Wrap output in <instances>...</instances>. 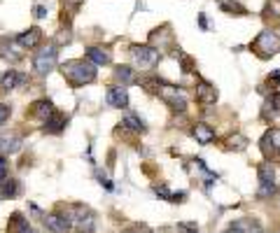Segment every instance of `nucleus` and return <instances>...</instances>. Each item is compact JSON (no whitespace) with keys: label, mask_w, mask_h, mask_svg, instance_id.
I'll return each instance as SVG.
<instances>
[{"label":"nucleus","mask_w":280,"mask_h":233,"mask_svg":"<svg viewBox=\"0 0 280 233\" xmlns=\"http://www.w3.org/2000/svg\"><path fill=\"white\" fill-rule=\"evenodd\" d=\"M96 68L91 61H84V59H72V61H66L61 63V75L66 77L68 84H72V86H84V84H91L96 82V77H98V72H96Z\"/></svg>","instance_id":"nucleus-1"},{"label":"nucleus","mask_w":280,"mask_h":233,"mask_svg":"<svg viewBox=\"0 0 280 233\" xmlns=\"http://www.w3.org/2000/svg\"><path fill=\"white\" fill-rule=\"evenodd\" d=\"M250 51H254V56L262 59V61H269L280 51V35L273 33V31H262L250 42Z\"/></svg>","instance_id":"nucleus-2"},{"label":"nucleus","mask_w":280,"mask_h":233,"mask_svg":"<svg viewBox=\"0 0 280 233\" xmlns=\"http://www.w3.org/2000/svg\"><path fill=\"white\" fill-rule=\"evenodd\" d=\"M59 66V45H47L44 49H40L33 59V70L40 77L49 75L54 68Z\"/></svg>","instance_id":"nucleus-3"},{"label":"nucleus","mask_w":280,"mask_h":233,"mask_svg":"<svg viewBox=\"0 0 280 233\" xmlns=\"http://www.w3.org/2000/svg\"><path fill=\"white\" fill-rule=\"evenodd\" d=\"M131 59L138 68H154L161 61V51L152 45H131Z\"/></svg>","instance_id":"nucleus-4"},{"label":"nucleus","mask_w":280,"mask_h":233,"mask_svg":"<svg viewBox=\"0 0 280 233\" xmlns=\"http://www.w3.org/2000/svg\"><path fill=\"white\" fill-rule=\"evenodd\" d=\"M157 96H159V98L164 100V103L173 112H185L187 110V96H185V91L177 89V86H173V84H166L164 82Z\"/></svg>","instance_id":"nucleus-5"},{"label":"nucleus","mask_w":280,"mask_h":233,"mask_svg":"<svg viewBox=\"0 0 280 233\" xmlns=\"http://www.w3.org/2000/svg\"><path fill=\"white\" fill-rule=\"evenodd\" d=\"M72 210H75L72 228H75L77 233H93V224H96V219H93L91 212H89L87 208H82V206H75Z\"/></svg>","instance_id":"nucleus-6"},{"label":"nucleus","mask_w":280,"mask_h":233,"mask_svg":"<svg viewBox=\"0 0 280 233\" xmlns=\"http://www.w3.org/2000/svg\"><path fill=\"white\" fill-rule=\"evenodd\" d=\"M105 103H108L110 107H117V110L129 107V91H126V86H124V84H112V86H108Z\"/></svg>","instance_id":"nucleus-7"},{"label":"nucleus","mask_w":280,"mask_h":233,"mask_svg":"<svg viewBox=\"0 0 280 233\" xmlns=\"http://www.w3.org/2000/svg\"><path fill=\"white\" fill-rule=\"evenodd\" d=\"M259 147H262L264 156H278L280 154V128H269L266 133L259 140Z\"/></svg>","instance_id":"nucleus-8"},{"label":"nucleus","mask_w":280,"mask_h":233,"mask_svg":"<svg viewBox=\"0 0 280 233\" xmlns=\"http://www.w3.org/2000/svg\"><path fill=\"white\" fill-rule=\"evenodd\" d=\"M194 98H196L198 105H203V107L215 105V103H217V89H215L213 84H208V82H203V79H201V82L196 84Z\"/></svg>","instance_id":"nucleus-9"},{"label":"nucleus","mask_w":280,"mask_h":233,"mask_svg":"<svg viewBox=\"0 0 280 233\" xmlns=\"http://www.w3.org/2000/svg\"><path fill=\"white\" fill-rule=\"evenodd\" d=\"M28 82V77L23 72L19 70H7L3 77H0V94H10L12 89H17V86H23Z\"/></svg>","instance_id":"nucleus-10"},{"label":"nucleus","mask_w":280,"mask_h":233,"mask_svg":"<svg viewBox=\"0 0 280 233\" xmlns=\"http://www.w3.org/2000/svg\"><path fill=\"white\" fill-rule=\"evenodd\" d=\"M40 42H42V31L38 26H31L28 31L17 35V45L23 47V49H35Z\"/></svg>","instance_id":"nucleus-11"},{"label":"nucleus","mask_w":280,"mask_h":233,"mask_svg":"<svg viewBox=\"0 0 280 233\" xmlns=\"http://www.w3.org/2000/svg\"><path fill=\"white\" fill-rule=\"evenodd\" d=\"M170 42H173V33H170L168 23H166V26H161V28H154L152 33H149V45L157 47L159 51H164Z\"/></svg>","instance_id":"nucleus-12"},{"label":"nucleus","mask_w":280,"mask_h":233,"mask_svg":"<svg viewBox=\"0 0 280 233\" xmlns=\"http://www.w3.org/2000/svg\"><path fill=\"white\" fill-rule=\"evenodd\" d=\"M44 226L54 233H68L72 228V217L68 215H47L44 217Z\"/></svg>","instance_id":"nucleus-13"},{"label":"nucleus","mask_w":280,"mask_h":233,"mask_svg":"<svg viewBox=\"0 0 280 233\" xmlns=\"http://www.w3.org/2000/svg\"><path fill=\"white\" fill-rule=\"evenodd\" d=\"M56 114V107L52 100L42 98V100H35L33 105H31V116H35V119H40V122H47L49 116Z\"/></svg>","instance_id":"nucleus-14"},{"label":"nucleus","mask_w":280,"mask_h":233,"mask_svg":"<svg viewBox=\"0 0 280 233\" xmlns=\"http://www.w3.org/2000/svg\"><path fill=\"white\" fill-rule=\"evenodd\" d=\"M87 59L93 63V66H110L112 63V51L108 49V47H89Z\"/></svg>","instance_id":"nucleus-15"},{"label":"nucleus","mask_w":280,"mask_h":233,"mask_svg":"<svg viewBox=\"0 0 280 233\" xmlns=\"http://www.w3.org/2000/svg\"><path fill=\"white\" fill-rule=\"evenodd\" d=\"M44 126H42V131L44 133H49V135H59V133H63V128H66V124H68V116H63L61 112H56L54 116H49L47 122H42Z\"/></svg>","instance_id":"nucleus-16"},{"label":"nucleus","mask_w":280,"mask_h":233,"mask_svg":"<svg viewBox=\"0 0 280 233\" xmlns=\"http://www.w3.org/2000/svg\"><path fill=\"white\" fill-rule=\"evenodd\" d=\"M192 133H194V138H196V142H198V144H210V142L215 140V128H213V126H208V124H203V122L194 124Z\"/></svg>","instance_id":"nucleus-17"},{"label":"nucleus","mask_w":280,"mask_h":233,"mask_svg":"<svg viewBox=\"0 0 280 233\" xmlns=\"http://www.w3.org/2000/svg\"><path fill=\"white\" fill-rule=\"evenodd\" d=\"M262 116H264V119H275V116H280V94H275V91H273L269 98L264 100Z\"/></svg>","instance_id":"nucleus-18"},{"label":"nucleus","mask_w":280,"mask_h":233,"mask_svg":"<svg viewBox=\"0 0 280 233\" xmlns=\"http://www.w3.org/2000/svg\"><path fill=\"white\" fill-rule=\"evenodd\" d=\"M215 3H217V7H220L224 14H229V17H247V10L238 0H215Z\"/></svg>","instance_id":"nucleus-19"},{"label":"nucleus","mask_w":280,"mask_h":233,"mask_svg":"<svg viewBox=\"0 0 280 233\" xmlns=\"http://www.w3.org/2000/svg\"><path fill=\"white\" fill-rule=\"evenodd\" d=\"M115 79L119 84H124V86L140 82V79H138V75H136V70H133L131 66H117L115 68Z\"/></svg>","instance_id":"nucleus-20"},{"label":"nucleus","mask_w":280,"mask_h":233,"mask_svg":"<svg viewBox=\"0 0 280 233\" xmlns=\"http://www.w3.org/2000/svg\"><path fill=\"white\" fill-rule=\"evenodd\" d=\"M257 178H259V184H275L273 163H271V161L259 163V166H257Z\"/></svg>","instance_id":"nucleus-21"},{"label":"nucleus","mask_w":280,"mask_h":233,"mask_svg":"<svg viewBox=\"0 0 280 233\" xmlns=\"http://www.w3.org/2000/svg\"><path fill=\"white\" fill-rule=\"evenodd\" d=\"M28 219H23L21 212H14L10 217V222H7V233H26L28 231Z\"/></svg>","instance_id":"nucleus-22"},{"label":"nucleus","mask_w":280,"mask_h":233,"mask_svg":"<svg viewBox=\"0 0 280 233\" xmlns=\"http://www.w3.org/2000/svg\"><path fill=\"white\" fill-rule=\"evenodd\" d=\"M21 150V140L14 138V135H3L0 138V152L3 154H17Z\"/></svg>","instance_id":"nucleus-23"},{"label":"nucleus","mask_w":280,"mask_h":233,"mask_svg":"<svg viewBox=\"0 0 280 233\" xmlns=\"http://www.w3.org/2000/svg\"><path fill=\"white\" fill-rule=\"evenodd\" d=\"M124 126L131 128L133 133H147V126H145V122L138 114H133V112H129V114L124 116Z\"/></svg>","instance_id":"nucleus-24"},{"label":"nucleus","mask_w":280,"mask_h":233,"mask_svg":"<svg viewBox=\"0 0 280 233\" xmlns=\"http://www.w3.org/2000/svg\"><path fill=\"white\" fill-rule=\"evenodd\" d=\"M247 144H250V140H247L245 135L236 133V135H231V138L226 140V150L229 152H245Z\"/></svg>","instance_id":"nucleus-25"},{"label":"nucleus","mask_w":280,"mask_h":233,"mask_svg":"<svg viewBox=\"0 0 280 233\" xmlns=\"http://www.w3.org/2000/svg\"><path fill=\"white\" fill-rule=\"evenodd\" d=\"M0 56H3L5 61H12V63L21 59V54H17V51H14V45H12L10 40H3V42H0Z\"/></svg>","instance_id":"nucleus-26"},{"label":"nucleus","mask_w":280,"mask_h":233,"mask_svg":"<svg viewBox=\"0 0 280 233\" xmlns=\"http://www.w3.org/2000/svg\"><path fill=\"white\" fill-rule=\"evenodd\" d=\"M140 84H143V86L149 91V94H159L164 79H159V77H145V79H140Z\"/></svg>","instance_id":"nucleus-27"},{"label":"nucleus","mask_w":280,"mask_h":233,"mask_svg":"<svg viewBox=\"0 0 280 233\" xmlns=\"http://www.w3.org/2000/svg\"><path fill=\"white\" fill-rule=\"evenodd\" d=\"M17 194H19V182L17 180H10V182L3 187V196H5V198H14Z\"/></svg>","instance_id":"nucleus-28"},{"label":"nucleus","mask_w":280,"mask_h":233,"mask_svg":"<svg viewBox=\"0 0 280 233\" xmlns=\"http://www.w3.org/2000/svg\"><path fill=\"white\" fill-rule=\"evenodd\" d=\"M72 42V33H70V28H66V31H59V35H56L54 40V45L63 47V45H70Z\"/></svg>","instance_id":"nucleus-29"},{"label":"nucleus","mask_w":280,"mask_h":233,"mask_svg":"<svg viewBox=\"0 0 280 233\" xmlns=\"http://www.w3.org/2000/svg\"><path fill=\"white\" fill-rule=\"evenodd\" d=\"M275 194V184H262V189L257 191L259 198H269V196Z\"/></svg>","instance_id":"nucleus-30"},{"label":"nucleus","mask_w":280,"mask_h":233,"mask_svg":"<svg viewBox=\"0 0 280 233\" xmlns=\"http://www.w3.org/2000/svg\"><path fill=\"white\" fill-rule=\"evenodd\" d=\"M154 194L159 196V198H164V200H170V196H173V194H170V189L166 187V184H159V187H154Z\"/></svg>","instance_id":"nucleus-31"},{"label":"nucleus","mask_w":280,"mask_h":233,"mask_svg":"<svg viewBox=\"0 0 280 233\" xmlns=\"http://www.w3.org/2000/svg\"><path fill=\"white\" fill-rule=\"evenodd\" d=\"M180 66H182V70L185 72H194V61L189 59V56H185V54L180 56Z\"/></svg>","instance_id":"nucleus-32"},{"label":"nucleus","mask_w":280,"mask_h":233,"mask_svg":"<svg viewBox=\"0 0 280 233\" xmlns=\"http://www.w3.org/2000/svg\"><path fill=\"white\" fill-rule=\"evenodd\" d=\"M10 114H12V110H10V105H5V103H0V126L10 119Z\"/></svg>","instance_id":"nucleus-33"},{"label":"nucleus","mask_w":280,"mask_h":233,"mask_svg":"<svg viewBox=\"0 0 280 233\" xmlns=\"http://www.w3.org/2000/svg\"><path fill=\"white\" fill-rule=\"evenodd\" d=\"M7 170H10V161H7L5 156H0V180H5Z\"/></svg>","instance_id":"nucleus-34"},{"label":"nucleus","mask_w":280,"mask_h":233,"mask_svg":"<svg viewBox=\"0 0 280 233\" xmlns=\"http://www.w3.org/2000/svg\"><path fill=\"white\" fill-rule=\"evenodd\" d=\"M33 17L35 19H44V17H47V7H44V5H35L33 7Z\"/></svg>","instance_id":"nucleus-35"},{"label":"nucleus","mask_w":280,"mask_h":233,"mask_svg":"<svg viewBox=\"0 0 280 233\" xmlns=\"http://www.w3.org/2000/svg\"><path fill=\"white\" fill-rule=\"evenodd\" d=\"M269 84H271V86H278V84H280V70L271 72V75H269Z\"/></svg>","instance_id":"nucleus-36"},{"label":"nucleus","mask_w":280,"mask_h":233,"mask_svg":"<svg viewBox=\"0 0 280 233\" xmlns=\"http://www.w3.org/2000/svg\"><path fill=\"white\" fill-rule=\"evenodd\" d=\"M177 228H187V231H198V226H196V224H192V222H180V224H177Z\"/></svg>","instance_id":"nucleus-37"},{"label":"nucleus","mask_w":280,"mask_h":233,"mask_svg":"<svg viewBox=\"0 0 280 233\" xmlns=\"http://www.w3.org/2000/svg\"><path fill=\"white\" fill-rule=\"evenodd\" d=\"M84 0H63V5H68V7H80Z\"/></svg>","instance_id":"nucleus-38"},{"label":"nucleus","mask_w":280,"mask_h":233,"mask_svg":"<svg viewBox=\"0 0 280 233\" xmlns=\"http://www.w3.org/2000/svg\"><path fill=\"white\" fill-rule=\"evenodd\" d=\"M247 233H266V231H264V228L259 226V224H254V222H252V226L247 228Z\"/></svg>","instance_id":"nucleus-39"},{"label":"nucleus","mask_w":280,"mask_h":233,"mask_svg":"<svg viewBox=\"0 0 280 233\" xmlns=\"http://www.w3.org/2000/svg\"><path fill=\"white\" fill-rule=\"evenodd\" d=\"M198 26L203 28V31L208 28V19H206V14H198Z\"/></svg>","instance_id":"nucleus-40"},{"label":"nucleus","mask_w":280,"mask_h":233,"mask_svg":"<svg viewBox=\"0 0 280 233\" xmlns=\"http://www.w3.org/2000/svg\"><path fill=\"white\" fill-rule=\"evenodd\" d=\"M226 233H245V231H241V228H236V226H231Z\"/></svg>","instance_id":"nucleus-41"},{"label":"nucleus","mask_w":280,"mask_h":233,"mask_svg":"<svg viewBox=\"0 0 280 233\" xmlns=\"http://www.w3.org/2000/svg\"><path fill=\"white\" fill-rule=\"evenodd\" d=\"M26 233H35V231H33V228H28V231H26Z\"/></svg>","instance_id":"nucleus-42"},{"label":"nucleus","mask_w":280,"mask_h":233,"mask_svg":"<svg viewBox=\"0 0 280 233\" xmlns=\"http://www.w3.org/2000/svg\"><path fill=\"white\" fill-rule=\"evenodd\" d=\"M278 159H280V154H278Z\"/></svg>","instance_id":"nucleus-43"}]
</instances>
